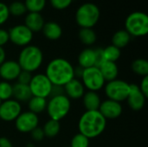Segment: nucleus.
Returning a JSON list of instances; mask_svg holds the SVG:
<instances>
[{
	"mask_svg": "<svg viewBox=\"0 0 148 147\" xmlns=\"http://www.w3.org/2000/svg\"><path fill=\"white\" fill-rule=\"evenodd\" d=\"M73 65L64 58H55L51 60L45 70V75L53 86L64 87L69 81L75 78Z\"/></svg>",
	"mask_w": 148,
	"mask_h": 147,
	"instance_id": "1",
	"label": "nucleus"
},
{
	"mask_svg": "<svg viewBox=\"0 0 148 147\" xmlns=\"http://www.w3.org/2000/svg\"><path fill=\"white\" fill-rule=\"evenodd\" d=\"M107 120L96 111H86L79 119V133L88 139H95L100 136L106 129Z\"/></svg>",
	"mask_w": 148,
	"mask_h": 147,
	"instance_id": "2",
	"label": "nucleus"
},
{
	"mask_svg": "<svg viewBox=\"0 0 148 147\" xmlns=\"http://www.w3.org/2000/svg\"><path fill=\"white\" fill-rule=\"evenodd\" d=\"M43 62L42 51L35 45L23 47L18 56V64L22 70L33 73L40 68Z\"/></svg>",
	"mask_w": 148,
	"mask_h": 147,
	"instance_id": "3",
	"label": "nucleus"
},
{
	"mask_svg": "<svg viewBox=\"0 0 148 147\" xmlns=\"http://www.w3.org/2000/svg\"><path fill=\"white\" fill-rule=\"evenodd\" d=\"M70 108L71 101L65 94L51 96L47 101L46 111L50 120H62L69 114Z\"/></svg>",
	"mask_w": 148,
	"mask_h": 147,
	"instance_id": "4",
	"label": "nucleus"
},
{
	"mask_svg": "<svg viewBox=\"0 0 148 147\" xmlns=\"http://www.w3.org/2000/svg\"><path fill=\"white\" fill-rule=\"evenodd\" d=\"M101 16L99 7L93 3H82L75 12V21L81 28L92 29Z\"/></svg>",
	"mask_w": 148,
	"mask_h": 147,
	"instance_id": "5",
	"label": "nucleus"
},
{
	"mask_svg": "<svg viewBox=\"0 0 148 147\" xmlns=\"http://www.w3.org/2000/svg\"><path fill=\"white\" fill-rule=\"evenodd\" d=\"M126 31L133 36H144L148 33V16L142 11H134L125 21Z\"/></svg>",
	"mask_w": 148,
	"mask_h": 147,
	"instance_id": "6",
	"label": "nucleus"
},
{
	"mask_svg": "<svg viewBox=\"0 0 148 147\" xmlns=\"http://www.w3.org/2000/svg\"><path fill=\"white\" fill-rule=\"evenodd\" d=\"M130 91V84L125 81L115 79L111 81H108L104 86V92L108 100H112L117 102L127 101Z\"/></svg>",
	"mask_w": 148,
	"mask_h": 147,
	"instance_id": "7",
	"label": "nucleus"
},
{
	"mask_svg": "<svg viewBox=\"0 0 148 147\" xmlns=\"http://www.w3.org/2000/svg\"><path fill=\"white\" fill-rule=\"evenodd\" d=\"M81 80L84 88L88 91L93 92L101 90L106 84V81L104 80L99 68L97 67L84 68Z\"/></svg>",
	"mask_w": 148,
	"mask_h": 147,
	"instance_id": "8",
	"label": "nucleus"
},
{
	"mask_svg": "<svg viewBox=\"0 0 148 147\" xmlns=\"http://www.w3.org/2000/svg\"><path fill=\"white\" fill-rule=\"evenodd\" d=\"M32 96L48 98L50 96L53 85L45 74H36L32 75L31 81L29 84Z\"/></svg>",
	"mask_w": 148,
	"mask_h": 147,
	"instance_id": "9",
	"label": "nucleus"
},
{
	"mask_svg": "<svg viewBox=\"0 0 148 147\" xmlns=\"http://www.w3.org/2000/svg\"><path fill=\"white\" fill-rule=\"evenodd\" d=\"M8 33L9 40L16 46L25 47L29 45L33 39V32L23 24L12 27Z\"/></svg>",
	"mask_w": 148,
	"mask_h": 147,
	"instance_id": "10",
	"label": "nucleus"
},
{
	"mask_svg": "<svg viewBox=\"0 0 148 147\" xmlns=\"http://www.w3.org/2000/svg\"><path fill=\"white\" fill-rule=\"evenodd\" d=\"M39 118L29 111L22 112L15 120V126L18 132L22 133H29L38 126Z\"/></svg>",
	"mask_w": 148,
	"mask_h": 147,
	"instance_id": "11",
	"label": "nucleus"
},
{
	"mask_svg": "<svg viewBox=\"0 0 148 147\" xmlns=\"http://www.w3.org/2000/svg\"><path fill=\"white\" fill-rule=\"evenodd\" d=\"M22 113V106L20 102L14 99L2 101L0 104V120L5 122L15 121Z\"/></svg>",
	"mask_w": 148,
	"mask_h": 147,
	"instance_id": "12",
	"label": "nucleus"
},
{
	"mask_svg": "<svg viewBox=\"0 0 148 147\" xmlns=\"http://www.w3.org/2000/svg\"><path fill=\"white\" fill-rule=\"evenodd\" d=\"M122 106L120 102L106 100L100 105L98 111L106 120H115L119 118L122 113Z\"/></svg>",
	"mask_w": 148,
	"mask_h": 147,
	"instance_id": "13",
	"label": "nucleus"
},
{
	"mask_svg": "<svg viewBox=\"0 0 148 147\" xmlns=\"http://www.w3.org/2000/svg\"><path fill=\"white\" fill-rule=\"evenodd\" d=\"M147 97L142 94L140 88L136 84H130V91L127 98L128 106L134 111L141 110L146 104Z\"/></svg>",
	"mask_w": 148,
	"mask_h": 147,
	"instance_id": "14",
	"label": "nucleus"
},
{
	"mask_svg": "<svg viewBox=\"0 0 148 147\" xmlns=\"http://www.w3.org/2000/svg\"><path fill=\"white\" fill-rule=\"evenodd\" d=\"M21 71L18 62L13 60L5 61L0 65V77L5 81L10 82L16 80Z\"/></svg>",
	"mask_w": 148,
	"mask_h": 147,
	"instance_id": "15",
	"label": "nucleus"
},
{
	"mask_svg": "<svg viewBox=\"0 0 148 147\" xmlns=\"http://www.w3.org/2000/svg\"><path fill=\"white\" fill-rule=\"evenodd\" d=\"M64 94L69 100H78L82 98L85 94V88L79 79L74 78L69 81L64 87Z\"/></svg>",
	"mask_w": 148,
	"mask_h": 147,
	"instance_id": "16",
	"label": "nucleus"
},
{
	"mask_svg": "<svg viewBox=\"0 0 148 147\" xmlns=\"http://www.w3.org/2000/svg\"><path fill=\"white\" fill-rule=\"evenodd\" d=\"M44 19L38 12H29L25 17V26L32 32H38L42 29Z\"/></svg>",
	"mask_w": 148,
	"mask_h": 147,
	"instance_id": "17",
	"label": "nucleus"
},
{
	"mask_svg": "<svg viewBox=\"0 0 148 147\" xmlns=\"http://www.w3.org/2000/svg\"><path fill=\"white\" fill-rule=\"evenodd\" d=\"M12 97L18 102H26L32 97L29 85L15 83L12 85Z\"/></svg>",
	"mask_w": 148,
	"mask_h": 147,
	"instance_id": "18",
	"label": "nucleus"
},
{
	"mask_svg": "<svg viewBox=\"0 0 148 147\" xmlns=\"http://www.w3.org/2000/svg\"><path fill=\"white\" fill-rule=\"evenodd\" d=\"M82 103L86 111H96L99 109L101 101L97 92L88 91L82 96Z\"/></svg>",
	"mask_w": 148,
	"mask_h": 147,
	"instance_id": "19",
	"label": "nucleus"
},
{
	"mask_svg": "<svg viewBox=\"0 0 148 147\" xmlns=\"http://www.w3.org/2000/svg\"><path fill=\"white\" fill-rule=\"evenodd\" d=\"M99 69L106 81H114L118 77L119 68L115 62L106 61L99 67Z\"/></svg>",
	"mask_w": 148,
	"mask_h": 147,
	"instance_id": "20",
	"label": "nucleus"
},
{
	"mask_svg": "<svg viewBox=\"0 0 148 147\" xmlns=\"http://www.w3.org/2000/svg\"><path fill=\"white\" fill-rule=\"evenodd\" d=\"M44 36L49 40L56 41L58 40L62 34V29L61 26L56 22H48L45 23L42 29Z\"/></svg>",
	"mask_w": 148,
	"mask_h": 147,
	"instance_id": "21",
	"label": "nucleus"
},
{
	"mask_svg": "<svg viewBox=\"0 0 148 147\" xmlns=\"http://www.w3.org/2000/svg\"><path fill=\"white\" fill-rule=\"evenodd\" d=\"M79 66L82 68L95 67V52L93 49H85L78 55Z\"/></svg>",
	"mask_w": 148,
	"mask_h": 147,
	"instance_id": "22",
	"label": "nucleus"
},
{
	"mask_svg": "<svg viewBox=\"0 0 148 147\" xmlns=\"http://www.w3.org/2000/svg\"><path fill=\"white\" fill-rule=\"evenodd\" d=\"M46 107H47V100L44 98L32 96L28 101L29 111L37 115L44 112L46 110Z\"/></svg>",
	"mask_w": 148,
	"mask_h": 147,
	"instance_id": "23",
	"label": "nucleus"
},
{
	"mask_svg": "<svg viewBox=\"0 0 148 147\" xmlns=\"http://www.w3.org/2000/svg\"><path fill=\"white\" fill-rule=\"evenodd\" d=\"M130 40L131 36L125 29H121L114 34L112 37V45L121 49L122 48H125L129 43Z\"/></svg>",
	"mask_w": 148,
	"mask_h": 147,
	"instance_id": "24",
	"label": "nucleus"
},
{
	"mask_svg": "<svg viewBox=\"0 0 148 147\" xmlns=\"http://www.w3.org/2000/svg\"><path fill=\"white\" fill-rule=\"evenodd\" d=\"M60 129H61L60 122L50 119L44 124L42 127L44 135L48 138L56 137L60 133Z\"/></svg>",
	"mask_w": 148,
	"mask_h": 147,
	"instance_id": "25",
	"label": "nucleus"
},
{
	"mask_svg": "<svg viewBox=\"0 0 148 147\" xmlns=\"http://www.w3.org/2000/svg\"><path fill=\"white\" fill-rule=\"evenodd\" d=\"M78 36L81 42L85 45H92L96 41L95 32L89 28H81Z\"/></svg>",
	"mask_w": 148,
	"mask_h": 147,
	"instance_id": "26",
	"label": "nucleus"
},
{
	"mask_svg": "<svg viewBox=\"0 0 148 147\" xmlns=\"http://www.w3.org/2000/svg\"><path fill=\"white\" fill-rule=\"evenodd\" d=\"M134 73L140 76L148 75V62L145 59H136L132 62L131 65Z\"/></svg>",
	"mask_w": 148,
	"mask_h": 147,
	"instance_id": "27",
	"label": "nucleus"
},
{
	"mask_svg": "<svg viewBox=\"0 0 148 147\" xmlns=\"http://www.w3.org/2000/svg\"><path fill=\"white\" fill-rule=\"evenodd\" d=\"M103 55H104L105 61L115 62L121 57V49H118L117 47L114 45H109L105 49H103Z\"/></svg>",
	"mask_w": 148,
	"mask_h": 147,
	"instance_id": "28",
	"label": "nucleus"
},
{
	"mask_svg": "<svg viewBox=\"0 0 148 147\" xmlns=\"http://www.w3.org/2000/svg\"><path fill=\"white\" fill-rule=\"evenodd\" d=\"M24 4L29 12L40 13L46 5V0H25Z\"/></svg>",
	"mask_w": 148,
	"mask_h": 147,
	"instance_id": "29",
	"label": "nucleus"
},
{
	"mask_svg": "<svg viewBox=\"0 0 148 147\" xmlns=\"http://www.w3.org/2000/svg\"><path fill=\"white\" fill-rule=\"evenodd\" d=\"M12 98V85L9 81H0V100L4 101Z\"/></svg>",
	"mask_w": 148,
	"mask_h": 147,
	"instance_id": "30",
	"label": "nucleus"
},
{
	"mask_svg": "<svg viewBox=\"0 0 148 147\" xmlns=\"http://www.w3.org/2000/svg\"><path fill=\"white\" fill-rule=\"evenodd\" d=\"M8 8H9L10 14H11L13 16H22L24 13H26V11H27L24 3H22L20 1H15V2L11 3L10 4V6H8Z\"/></svg>",
	"mask_w": 148,
	"mask_h": 147,
	"instance_id": "31",
	"label": "nucleus"
},
{
	"mask_svg": "<svg viewBox=\"0 0 148 147\" xmlns=\"http://www.w3.org/2000/svg\"><path fill=\"white\" fill-rule=\"evenodd\" d=\"M89 146V139L84 136L82 133L75 134L70 142L69 147H88Z\"/></svg>",
	"mask_w": 148,
	"mask_h": 147,
	"instance_id": "32",
	"label": "nucleus"
},
{
	"mask_svg": "<svg viewBox=\"0 0 148 147\" xmlns=\"http://www.w3.org/2000/svg\"><path fill=\"white\" fill-rule=\"evenodd\" d=\"M10 12L8 5L4 3L0 2V25L3 24L9 18Z\"/></svg>",
	"mask_w": 148,
	"mask_h": 147,
	"instance_id": "33",
	"label": "nucleus"
},
{
	"mask_svg": "<svg viewBox=\"0 0 148 147\" xmlns=\"http://www.w3.org/2000/svg\"><path fill=\"white\" fill-rule=\"evenodd\" d=\"M73 0H50L51 5L56 10H64L68 8Z\"/></svg>",
	"mask_w": 148,
	"mask_h": 147,
	"instance_id": "34",
	"label": "nucleus"
},
{
	"mask_svg": "<svg viewBox=\"0 0 148 147\" xmlns=\"http://www.w3.org/2000/svg\"><path fill=\"white\" fill-rule=\"evenodd\" d=\"M31 78H32V75L31 73L29 72H27V71H24V70H22L17 77V82L18 83H21V84H24V85H29L30 81H31Z\"/></svg>",
	"mask_w": 148,
	"mask_h": 147,
	"instance_id": "35",
	"label": "nucleus"
},
{
	"mask_svg": "<svg viewBox=\"0 0 148 147\" xmlns=\"http://www.w3.org/2000/svg\"><path fill=\"white\" fill-rule=\"evenodd\" d=\"M30 134H31V138L33 139V140L37 141V142L42 141L44 139V137H45L42 128H41L39 126L36 127L34 130H32L30 132Z\"/></svg>",
	"mask_w": 148,
	"mask_h": 147,
	"instance_id": "36",
	"label": "nucleus"
},
{
	"mask_svg": "<svg viewBox=\"0 0 148 147\" xmlns=\"http://www.w3.org/2000/svg\"><path fill=\"white\" fill-rule=\"evenodd\" d=\"M95 67L99 68L105 61L104 55H103V49H95Z\"/></svg>",
	"mask_w": 148,
	"mask_h": 147,
	"instance_id": "37",
	"label": "nucleus"
},
{
	"mask_svg": "<svg viewBox=\"0 0 148 147\" xmlns=\"http://www.w3.org/2000/svg\"><path fill=\"white\" fill-rule=\"evenodd\" d=\"M140 91L142 92V94L147 98L148 97V75L142 77L140 85L139 86Z\"/></svg>",
	"mask_w": 148,
	"mask_h": 147,
	"instance_id": "38",
	"label": "nucleus"
},
{
	"mask_svg": "<svg viewBox=\"0 0 148 147\" xmlns=\"http://www.w3.org/2000/svg\"><path fill=\"white\" fill-rule=\"evenodd\" d=\"M9 33L7 30L0 29V47H3L9 42Z\"/></svg>",
	"mask_w": 148,
	"mask_h": 147,
	"instance_id": "39",
	"label": "nucleus"
},
{
	"mask_svg": "<svg viewBox=\"0 0 148 147\" xmlns=\"http://www.w3.org/2000/svg\"><path fill=\"white\" fill-rule=\"evenodd\" d=\"M0 147H13L10 140L5 137H0Z\"/></svg>",
	"mask_w": 148,
	"mask_h": 147,
	"instance_id": "40",
	"label": "nucleus"
},
{
	"mask_svg": "<svg viewBox=\"0 0 148 147\" xmlns=\"http://www.w3.org/2000/svg\"><path fill=\"white\" fill-rule=\"evenodd\" d=\"M83 69L82 68H81L80 66L74 68V75H75V79H78V78H81L82 77V72H83Z\"/></svg>",
	"mask_w": 148,
	"mask_h": 147,
	"instance_id": "41",
	"label": "nucleus"
},
{
	"mask_svg": "<svg viewBox=\"0 0 148 147\" xmlns=\"http://www.w3.org/2000/svg\"><path fill=\"white\" fill-rule=\"evenodd\" d=\"M6 53H5V50L3 47H0V65L5 62L6 60Z\"/></svg>",
	"mask_w": 148,
	"mask_h": 147,
	"instance_id": "42",
	"label": "nucleus"
},
{
	"mask_svg": "<svg viewBox=\"0 0 148 147\" xmlns=\"http://www.w3.org/2000/svg\"><path fill=\"white\" fill-rule=\"evenodd\" d=\"M1 102H2V101H1V100H0V104H1Z\"/></svg>",
	"mask_w": 148,
	"mask_h": 147,
	"instance_id": "43",
	"label": "nucleus"
}]
</instances>
